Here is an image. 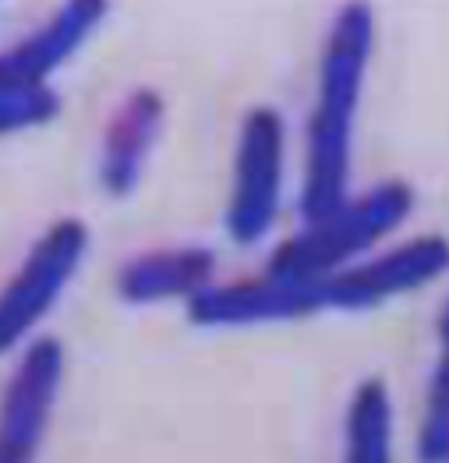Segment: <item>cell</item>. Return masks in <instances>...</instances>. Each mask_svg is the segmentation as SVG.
<instances>
[{
  "instance_id": "obj_1",
  "label": "cell",
  "mask_w": 449,
  "mask_h": 463,
  "mask_svg": "<svg viewBox=\"0 0 449 463\" xmlns=\"http://www.w3.org/2000/svg\"><path fill=\"white\" fill-rule=\"evenodd\" d=\"M372 11L350 4L337 14L326 39L322 68H319V99L308 120V159H304V192H301L304 227L330 220L347 205L350 131L372 57Z\"/></svg>"
},
{
  "instance_id": "obj_2",
  "label": "cell",
  "mask_w": 449,
  "mask_h": 463,
  "mask_svg": "<svg viewBox=\"0 0 449 463\" xmlns=\"http://www.w3.org/2000/svg\"><path fill=\"white\" fill-rule=\"evenodd\" d=\"M411 205L414 194L407 184L386 181L368 194H361L358 202H347L330 220L304 227L294 241H287L276 251L265 276L294 279V283H322L337 276L347 259L368 251L378 237L404 223Z\"/></svg>"
},
{
  "instance_id": "obj_3",
  "label": "cell",
  "mask_w": 449,
  "mask_h": 463,
  "mask_svg": "<svg viewBox=\"0 0 449 463\" xmlns=\"http://www.w3.org/2000/svg\"><path fill=\"white\" fill-rule=\"evenodd\" d=\"M89 248V231L81 220H57L33 244L25 262L0 290V354L22 344L39 318L61 298L68 279Z\"/></svg>"
},
{
  "instance_id": "obj_4",
  "label": "cell",
  "mask_w": 449,
  "mask_h": 463,
  "mask_svg": "<svg viewBox=\"0 0 449 463\" xmlns=\"http://www.w3.org/2000/svg\"><path fill=\"white\" fill-rule=\"evenodd\" d=\"M280 177H283V120L269 107H255L241 124L234 192L226 209V231L237 244H255L269 233L280 205Z\"/></svg>"
},
{
  "instance_id": "obj_5",
  "label": "cell",
  "mask_w": 449,
  "mask_h": 463,
  "mask_svg": "<svg viewBox=\"0 0 449 463\" xmlns=\"http://www.w3.org/2000/svg\"><path fill=\"white\" fill-rule=\"evenodd\" d=\"M64 375V347L36 340L0 396V463H36Z\"/></svg>"
},
{
  "instance_id": "obj_6",
  "label": "cell",
  "mask_w": 449,
  "mask_h": 463,
  "mask_svg": "<svg viewBox=\"0 0 449 463\" xmlns=\"http://www.w3.org/2000/svg\"><path fill=\"white\" fill-rule=\"evenodd\" d=\"M449 269V241L443 237H414L407 244L343 269L322 283L326 308H372L386 298L414 290L439 272Z\"/></svg>"
},
{
  "instance_id": "obj_7",
  "label": "cell",
  "mask_w": 449,
  "mask_h": 463,
  "mask_svg": "<svg viewBox=\"0 0 449 463\" xmlns=\"http://www.w3.org/2000/svg\"><path fill=\"white\" fill-rule=\"evenodd\" d=\"M322 283H294V279L265 276V279H241L226 287H205L202 294L191 298V322L237 326V322L308 315V311L326 308Z\"/></svg>"
},
{
  "instance_id": "obj_8",
  "label": "cell",
  "mask_w": 449,
  "mask_h": 463,
  "mask_svg": "<svg viewBox=\"0 0 449 463\" xmlns=\"http://www.w3.org/2000/svg\"><path fill=\"white\" fill-rule=\"evenodd\" d=\"M159 124H163V99L152 89H135L131 96H124L103 135L100 181L107 194L124 198L139 184L146 156L159 135Z\"/></svg>"
},
{
  "instance_id": "obj_9",
  "label": "cell",
  "mask_w": 449,
  "mask_h": 463,
  "mask_svg": "<svg viewBox=\"0 0 449 463\" xmlns=\"http://www.w3.org/2000/svg\"><path fill=\"white\" fill-rule=\"evenodd\" d=\"M107 14L103 4H68L53 14L33 39L18 43L0 57V92L7 89H39L46 75L92 33V25Z\"/></svg>"
},
{
  "instance_id": "obj_10",
  "label": "cell",
  "mask_w": 449,
  "mask_h": 463,
  "mask_svg": "<svg viewBox=\"0 0 449 463\" xmlns=\"http://www.w3.org/2000/svg\"><path fill=\"white\" fill-rule=\"evenodd\" d=\"M213 276V255L202 248H181V251H149L131 259L120 276L117 290L131 305H152L177 294H202Z\"/></svg>"
},
{
  "instance_id": "obj_11",
  "label": "cell",
  "mask_w": 449,
  "mask_h": 463,
  "mask_svg": "<svg viewBox=\"0 0 449 463\" xmlns=\"http://www.w3.org/2000/svg\"><path fill=\"white\" fill-rule=\"evenodd\" d=\"M343 463H393V403L382 379H365L350 396Z\"/></svg>"
},
{
  "instance_id": "obj_12",
  "label": "cell",
  "mask_w": 449,
  "mask_h": 463,
  "mask_svg": "<svg viewBox=\"0 0 449 463\" xmlns=\"http://www.w3.org/2000/svg\"><path fill=\"white\" fill-rule=\"evenodd\" d=\"M417 457H421V463H449V357L435 361V372L428 383L421 435H417Z\"/></svg>"
},
{
  "instance_id": "obj_13",
  "label": "cell",
  "mask_w": 449,
  "mask_h": 463,
  "mask_svg": "<svg viewBox=\"0 0 449 463\" xmlns=\"http://www.w3.org/2000/svg\"><path fill=\"white\" fill-rule=\"evenodd\" d=\"M61 99L39 85V89H7L0 92V131H14V128H29L39 120H50L57 114Z\"/></svg>"
},
{
  "instance_id": "obj_14",
  "label": "cell",
  "mask_w": 449,
  "mask_h": 463,
  "mask_svg": "<svg viewBox=\"0 0 449 463\" xmlns=\"http://www.w3.org/2000/svg\"><path fill=\"white\" fill-rule=\"evenodd\" d=\"M439 347H443V354H439V357H449V301H446L443 318H439Z\"/></svg>"
}]
</instances>
